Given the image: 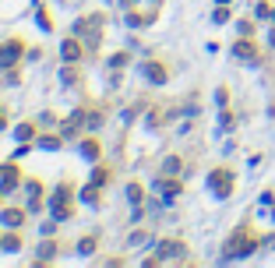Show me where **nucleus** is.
Instances as JSON below:
<instances>
[{
	"label": "nucleus",
	"instance_id": "nucleus-23",
	"mask_svg": "<svg viewBox=\"0 0 275 268\" xmlns=\"http://www.w3.org/2000/svg\"><path fill=\"white\" fill-rule=\"evenodd\" d=\"M110 177H113V173H110V166H106V162H92V177H88V184L106 187V184H110Z\"/></svg>",
	"mask_w": 275,
	"mask_h": 268
},
{
	"label": "nucleus",
	"instance_id": "nucleus-29",
	"mask_svg": "<svg viewBox=\"0 0 275 268\" xmlns=\"http://www.w3.org/2000/svg\"><path fill=\"white\" fill-rule=\"evenodd\" d=\"M212 21H215V25H226V21H229V4H219V7L212 11Z\"/></svg>",
	"mask_w": 275,
	"mask_h": 268
},
{
	"label": "nucleus",
	"instance_id": "nucleus-12",
	"mask_svg": "<svg viewBox=\"0 0 275 268\" xmlns=\"http://www.w3.org/2000/svg\"><path fill=\"white\" fill-rule=\"evenodd\" d=\"M187 258V244L184 240H159V261H184Z\"/></svg>",
	"mask_w": 275,
	"mask_h": 268
},
{
	"label": "nucleus",
	"instance_id": "nucleus-18",
	"mask_svg": "<svg viewBox=\"0 0 275 268\" xmlns=\"http://www.w3.org/2000/svg\"><path fill=\"white\" fill-rule=\"evenodd\" d=\"M67 141H64V134L60 131H39V138H36V148H46V152H60Z\"/></svg>",
	"mask_w": 275,
	"mask_h": 268
},
{
	"label": "nucleus",
	"instance_id": "nucleus-33",
	"mask_svg": "<svg viewBox=\"0 0 275 268\" xmlns=\"http://www.w3.org/2000/svg\"><path fill=\"white\" fill-rule=\"evenodd\" d=\"M39 57H43V50H39V46H36V50H28V53H25V60H32V64H36V60H39Z\"/></svg>",
	"mask_w": 275,
	"mask_h": 268
},
{
	"label": "nucleus",
	"instance_id": "nucleus-21",
	"mask_svg": "<svg viewBox=\"0 0 275 268\" xmlns=\"http://www.w3.org/2000/svg\"><path fill=\"white\" fill-rule=\"evenodd\" d=\"M0 244H4V254H18V251L25 247L21 229H4V233H0Z\"/></svg>",
	"mask_w": 275,
	"mask_h": 268
},
{
	"label": "nucleus",
	"instance_id": "nucleus-5",
	"mask_svg": "<svg viewBox=\"0 0 275 268\" xmlns=\"http://www.w3.org/2000/svg\"><path fill=\"white\" fill-rule=\"evenodd\" d=\"M21 184H25V173H21L18 159H4V162H0V191H4V194H14Z\"/></svg>",
	"mask_w": 275,
	"mask_h": 268
},
{
	"label": "nucleus",
	"instance_id": "nucleus-35",
	"mask_svg": "<svg viewBox=\"0 0 275 268\" xmlns=\"http://www.w3.org/2000/svg\"><path fill=\"white\" fill-rule=\"evenodd\" d=\"M134 4H162V0H134Z\"/></svg>",
	"mask_w": 275,
	"mask_h": 268
},
{
	"label": "nucleus",
	"instance_id": "nucleus-9",
	"mask_svg": "<svg viewBox=\"0 0 275 268\" xmlns=\"http://www.w3.org/2000/svg\"><path fill=\"white\" fill-rule=\"evenodd\" d=\"M57 131L64 134V141L78 138V134H85V106H74L67 117L60 120V127H57Z\"/></svg>",
	"mask_w": 275,
	"mask_h": 268
},
{
	"label": "nucleus",
	"instance_id": "nucleus-36",
	"mask_svg": "<svg viewBox=\"0 0 275 268\" xmlns=\"http://www.w3.org/2000/svg\"><path fill=\"white\" fill-rule=\"evenodd\" d=\"M4 198H7V194H4V191H0V208H4Z\"/></svg>",
	"mask_w": 275,
	"mask_h": 268
},
{
	"label": "nucleus",
	"instance_id": "nucleus-34",
	"mask_svg": "<svg viewBox=\"0 0 275 268\" xmlns=\"http://www.w3.org/2000/svg\"><path fill=\"white\" fill-rule=\"evenodd\" d=\"M7 124H11V113H7V110H4V106H0V131H4V127H7Z\"/></svg>",
	"mask_w": 275,
	"mask_h": 268
},
{
	"label": "nucleus",
	"instance_id": "nucleus-16",
	"mask_svg": "<svg viewBox=\"0 0 275 268\" xmlns=\"http://www.w3.org/2000/svg\"><path fill=\"white\" fill-rule=\"evenodd\" d=\"M233 57H236V60H247V64H258V60H261V57H258V46L251 43V36H244V39L233 43Z\"/></svg>",
	"mask_w": 275,
	"mask_h": 268
},
{
	"label": "nucleus",
	"instance_id": "nucleus-22",
	"mask_svg": "<svg viewBox=\"0 0 275 268\" xmlns=\"http://www.w3.org/2000/svg\"><path fill=\"white\" fill-rule=\"evenodd\" d=\"M78 198L85 201V205H92V208H102V187H95V184H85Z\"/></svg>",
	"mask_w": 275,
	"mask_h": 268
},
{
	"label": "nucleus",
	"instance_id": "nucleus-1",
	"mask_svg": "<svg viewBox=\"0 0 275 268\" xmlns=\"http://www.w3.org/2000/svg\"><path fill=\"white\" fill-rule=\"evenodd\" d=\"M71 32H74V36H81V43L88 46V53H95V50L102 46V32H106V11H92V14L78 18V21L71 25Z\"/></svg>",
	"mask_w": 275,
	"mask_h": 268
},
{
	"label": "nucleus",
	"instance_id": "nucleus-26",
	"mask_svg": "<svg viewBox=\"0 0 275 268\" xmlns=\"http://www.w3.org/2000/svg\"><path fill=\"white\" fill-rule=\"evenodd\" d=\"M36 21H39V28H43V32H53V28H57V25H53V14H50L43 4H36Z\"/></svg>",
	"mask_w": 275,
	"mask_h": 268
},
{
	"label": "nucleus",
	"instance_id": "nucleus-10",
	"mask_svg": "<svg viewBox=\"0 0 275 268\" xmlns=\"http://www.w3.org/2000/svg\"><path fill=\"white\" fill-rule=\"evenodd\" d=\"M28 215H32L28 208H18V205H4V208H0V229H21Z\"/></svg>",
	"mask_w": 275,
	"mask_h": 268
},
{
	"label": "nucleus",
	"instance_id": "nucleus-14",
	"mask_svg": "<svg viewBox=\"0 0 275 268\" xmlns=\"http://www.w3.org/2000/svg\"><path fill=\"white\" fill-rule=\"evenodd\" d=\"M78 152H81L85 162H102V141H99L95 134H85L81 145H78Z\"/></svg>",
	"mask_w": 275,
	"mask_h": 268
},
{
	"label": "nucleus",
	"instance_id": "nucleus-7",
	"mask_svg": "<svg viewBox=\"0 0 275 268\" xmlns=\"http://www.w3.org/2000/svg\"><path fill=\"white\" fill-rule=\"evenodd\" d=\"M159 7H162V4H152V7H145V11L127 7V11H124V25H127V28H148V25H155Z\"/></svg>",
	"mask_w": 275,
	"mask_h": 268
},
{
	"label": "nucleus",
	"instance_id": "nucleus-2",
	"mask_svg": "<svg viewBox=\"0 0 275 268\" xmlns=\"http://www.w3.org/2000/svg\"><path fill=\"white\" fill-rule=\"evenodd\" d=\"M261 244H265V240L254 237L251 226H236V229L229 233V240L222 244V258H226V261H233V258H247V254H254Z\"/></svg>",
	"mask_w": 275,
	"mask_h": 268
},
{
	"label": "nucleus",
	"instance_id": "nucleus-38",
	"mask_svg": "<svg viewBox=\"0 0 275 268\" xmlns=\"http://www.w3.org/2000/svg\"><path fill=\"white\" fill-rule=\"evenodd\" d=\"M219 4H233V0H219Z\"/></svg>",
	"mask_w": 275,
	"mask_h": 268
},
{
	"label": "nucleus",
	"instance_id": "nucleus-4",
	"mask_svg": "<svg viewBox=\"0 0 275 268\" xmlns=\"http://www.w3.org/2000/svg\"><path fill=\"white\" fill-rule=\"evenodd\" d=\"M205 184H208V191H212L215 198H229L233 187H236V177H233L229 166H215V170L205 177Z\"/></svg>",
	"mask_w": 275,
	"mask_h": 268
},
{
	"label": "nucleus",
	"instance_id": "nucleus-25",
	"mask_svg": "<svg viewBox=\"0 0 275 268\" xmlns=\"http://www.w3.org/2000/svg\"><path fill=\"white\" fill-rule=\"evenodd\" d=\"M180 170H184V159H180V155H166V159H162V170H159V173H162V177H177Z\"/></svg>",
	"mask_w": 275,
	"mask_h": 268
},
{
	"label": "nucleus",
	"instance_id": "nucleus-28",
	"mask_svg": "<svg viewBox=\"0 0 275 268\" xmlns=\"http://www.w3.org/2000/svg\"><path fill=\"white\" fill-rule=\"evenodd\" d=\"M127 201H131V205H145V187H141L138 180L127 184Z\"/></svg>",
	"mask_w": 275,
	"mask_h": 268
},
{
	"label": "nucleus",
	"instance_id": "nucleus-32",
	"mask_svg": "<svg viewBox=\"0 0 275 268\" xmlns=\"http://www.w3.org/2000/svg\"><path fill=\"white\" fill-rule=\"evenodd\" d=\"M236 28H240V36H254V21H240Z\"/></svg>",
	"mask_w": 275,
	"mask_h": 268
},
{
	"label": "nucleus",
	"instance_id": "nucleus-13",
	"mask_svg": "<svg viewBox=\"0 0 275 268\" xmlns=\"http://www.w3.org/2000/svg\"><path fill=\"white\" fill-rule=\"evenodd\" d=\"M141 78H145L148 85H166V81H169V67L162 64V60H145V64H141Z\"/></svg>",
	"mask_w": 275,
	"mask_h": 268
},
{
	"label": "nucleus",
	"instance_id": "nucleus-17",
	"mask_svg": "<svg viewBox=\"0 0 275 268\" xmlns=\"http://www.w3.org/2000/svg\"><path fill=\"white\" fill-rule=\"evenodd\" d=\"M11 138L21 145V141H36L39 138V124L36 120H18L14 127H11Z\"/></svg>",
	"mask_w": 275,
	"mask_h": 268
},
{
	"label": "nucleus",
	"instance_id": "nucleus-31",
	"mask_svg": "<svg viewBox=\"0 0 275 268\" xmlns=\"http://www.w3.org/2000/svg\"><path fill=\"white\" fill-rule=\"evenodd\" d=\"M57 226H60V219H53V215H50V219L39 226V233H43V237H57Z\"/></svg>",
	"mask_w": 275,
	"mask_h": 268
},
{
	"label": "nucleus",
	"instance_id": "nucleus-11",
	"mask_svg": "<svg viewBox=\"0 0 275 268\" xmlns=\"http://www.w3.org/2000/svg\"><path fill=\"white\" fill-rule=\"evenodd\" d=\"M155 191H159L162 201L169 205V201H177L184 194V184H180V177H162V173H159V177H155Z\"/></svg>",
	"mask_w": 275,
	"mask_h": 268
},
{
	"label": "nucleus",
	"instance_id": "nucleus-30",
	"mask_svg": "<svg viewBox=\"0 0 275 268\" xmlns=\"http://www.w3.org/2000/svg\"><path fill=\"white\" fill-rule=\"evenodd\" d=\"M127 244H131V247H138V244H152V233H148V229H134Z\"/></svg>",
	"mask_w": 275,
	"mask_h": 268
},
{
	"label": "nucleus",
	"instance_id": "nucleus-20",
	"mask_svg": "<svg viewBox=\"0 0 275 268\" xmlns=\"http://www.w3.org/2000/svg\"><path fill=\"white\" fill-rule=\"evenodd\" d=\"M102 124H106V113H102V106H85V134H95Z\"/></svg>",
	"mask_w": 275,
	"mask_h": 268
},
{
	"label": "nucleus",
	"instance_id": "nucleus-3",
	"mask_svg": "<svg viewBox=\"0 0 275 268\" xmlns=\"http://www.w3.org/2000/svg\"><path fill=\"white\" fill-rule=\"evenodd\" d=\"M25 53H28V43H25L21 36H7V39H0V71L18 67L21 60H25Z\"/></svg>",
	"mask_w": 275,
	"mask_h": 268
},
{
	"label": "nucleus",
	"instance_id": "nucleus-37",
	"mask_svg": "<svg viewBox=\"0 0 275 268\" xmlns=\"http://www.w3.org/2000/svg\"><path fill=\"white\" fill-rule=\"evenodd\" d=\"M272 46H275V28H272Z\"/></svg>",
	"mask_w": 275,
	"mask_h": 268
},
{
	"label": "nucleus",
	"instance_id": "nucleus-8",
	"mask_svg": "<svg viewBox=\"0 0 275 268\" xmlns=\"http://www.w3.org/2000/svg\"><path fill=\"white\" fill-rule=\"evenodd\" d=\"M46 208H50V215H53V219H60V222H71V219H74V212H78V208H74V198L57 194V191L46 198Z\"/></svg>",
	"mask_w": 275,
	"mask_h": 268
},
{
	"label": "nucleus",
	"instance_id": "nucleus-24",
	"mask_svg": "<svg viewBox=\"0 0 275 268\" xmlns=\"http://www.w3.org/2000/svg\"><path fill=\"white\" fill-rule=\"evenodd\" d=\"M60 81H64L67 88H78V85H81V71H78V64H60Z\"/></svg>",
	"mask_w": 275,
	"mask_h": 268
},
{
	"label": "nucleus",
	"instance_id": "nucleus-15",
	"mask_svg": "<svg viewBox=\"0 0 275 268\" xmlns=\"http://www.w3.org/2000/svg\"><path fill=\"white\" fill-rule=\"evenodd\" d=\"M57 254H60L57 240H53V237H43V244L36 247V258H32V265H50V261H57Z\"/></svg>",
	"mask_w": 275,
	"mask_h": 268
},
{
	"label": "nucleus",
	"instance_id": "nucleus-27",
	"mask_svg": "<svg viewBox=\"0 0 275 268\" xmlns=\"http://www.w3.org/2000/svg\"><path fill=\"white\" fill-rule=\"evenodd\" d=\"M127 64H131V53H127V50H117V53L106 60V67H110V71H124Z\"/></svg>",
	"mask_w": 275,
	"mask_h": 268
},
{
	"label": "nucleus",
	"instance_id": "nucleus-19",
	"mask_svg": "<svg viewBox=\"0 0 275 268\" xmlns=\"http://www.w3.org/2000/svg\"><path fill=\"white\" fill-rule=\"evenodd\" d=\"M99 251V233H85V237H78V244H74V254L78 258H92Z\"/></svg>",
	"mask_w": 275,
	"mask_h": 268
},
{
	"label": "nucleus",
	"instance_id": "nucleus-6",
	"mask_svg": "<svg viewBox=\"0 0 275 268\" xmlns=\"http://www.w3.org/2000/svg\"><path fill=\"white\" fill-rule=\"evenodd\" d=\"M85 53H88V46L81 43V36H64L60 39V64H81L85 60Z\"/></svg>",
	"mask_w": 275,
	"mask_h": 268
}]
</instances>
